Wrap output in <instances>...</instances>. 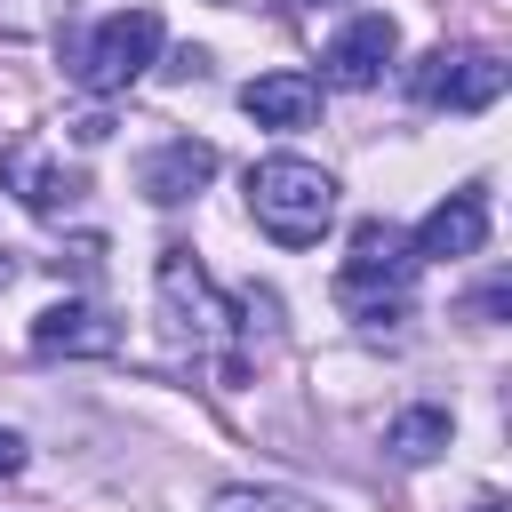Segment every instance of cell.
<instances>
[{
  "mask_svg": "<svg viewBox=\"0 0 512 512\" xmlns=\"http://www.w3.org/2000/svg\"><path fill=\"white\" fill-rule=\"evenodd\" d=\"M240 112L256 120V128H304L312 112H320V80L312 72H256L248 88H240Z\"/></svg>",
  "mask_w": 512,
  "mask_h": 512,
  "instance_id": "obj_10",
  "label": "cell"
},
{
  "mask_svg": "<svg viewBox=\"0 0 512 512\" xmlns=\"http://www.w3.org/2000/svg\"><path fill=\"white\" fill-rule=\"evenodd\" d=\"M248 216L280 248H312L336 224V176L320 160H304V152H272V160L248 168Z\"/></svg>",
  "mask_w": 512,
  "mask_h": 512,
  "instance_id": "obj_1",
  "label": "cell"
},
{
  "mask_svg": "<svg viewBox=\"0 0 512 512\" xmlns=\"http://www.w3.org/2000/svg\"><path fill=\"white\" fill-rule=\"evenodd\" d=\"M152 304H160V336H168L176 352H216V344H224L232 304L208 288V272H200L192 248H160V264H152Z\"/></svg>",
  "mask_w": 512,
  "mask_h": 512,
  "instance_id": "obj_3",
  "label": "cell"
},
{
  "mask_svg": "<svg viewBox=\"0 0 512 512\" xmlns=\"http://www.w3.org/2000/svg\"><path fill=\"white\" fill-rule=\"evenodd\" d=\"M480 240H488V192H480V184H456V192H448V200H432V208H424V224L408 232L416 264L480 256Z\"/></svg>",
  "mask_w": 512,
  "mask_h": 512,
  "instance_id": "obj_6",
  "label": "cell"
},
{
  "mask_svg": "<svg viewBox=\"0 0 512 512\" xmlns=\"http://www.w3.org/2000/svg\"><path fill=\"white\" fill-rule=\"evenodd\" d=\"M0 184H8L32 216H64V208L80 200V168L48 160L40 144H8V152H0Z\"/></svg>",
  "mask_w": 512,
  "mask_h": 512,
  "instance_id": "obj_9",
  "label": "cell"
},
{
  "mask_svg": "<svg viewBox=\"0 0 512 512\" xmlns=\"http://www.w3.org/2000/svg\"><path fill=\"white\" fill-rule=\"evenodd\" d=\"M416 104H448V112H488L504 96V56L496 48H432L408 72Z\"/></svg>",
  "mask_w": 512,
  "mask_h": 512,
  "instance_id": "obj_5",
  "label": "cell"
},
{
  "mask_svg": "<svg viewBox=\"0 0 512 512\" xmlns=\"http://www.w3.org/2000/svg\"><path fill=\"white\" fill-rule=\"evenodd\" d=\"M32 352L40 360H56V352H112V320L96 312V304H48L40 320H32Z\"/></svg>",
  "mask_w": 512,
  "mask_h": 512,
  "instance_id": "obj_11",
  "label": "cell"
},
{
  "mask_svg": "<svg viewBox=\"0 0 512 512\" xmlns=\"http://www.w3.org/2000/svg\"><path fill=\"white\" fill-rule=\"evenodd\" d=\"M448 448V408H400L384 424V456L392 464H432Z\"/></svg>",
  "mask_w": 512,
  "mask_h": 512,
  "instance_id": "obj_12",
  "label": "cell"
},
{
  "mask_svg": "<svg viewBox=\"0 0 512 512\" xmlns=\"http://www.w3.org/2000/svg\"><path fill=\"white\" fill-rule=\"evenodd\" d=\"M400 56V24L384 16V8H368V16H352L336 40H328V88H376L384 80V64Z\"/></svg>",
  "mask_w": 512,
  "mask_h": 512,
  "instance_id": "obj_7",
  "label": "cell"
},
{
  "mask_svg": "<svg viewBox=\"0 0 512 512\" xmlns=\"http://www.w3.org/2000/svg\"><path fill=\"white\" fill-rule=\"evenodd\" d=\"M472 512H504V504H496V496H480V504H472Z\"/></svg>",
  "mask_w": 512,
  "mask_h": 512,
  "instance_id": "obj_17",
  "label": "cell"
},
{
  "mask_svg": "<svg viewBox=\"0 0 512 512\" xmlns=\"http://www.w3.org/2000/svg\"><path fill=\"white\" fill-rule=\"evenodd\" d=\"M8 280H16V256H8V248H0V288H8Z\"/></svg>",
  "mask_w": 512,
  "mask_h": 512,
  "instance_id": "obj_16",
  "label": "cell"
},
{
  "mask_svg": "<svg viewBox=\"0 0 512 512\" xmlns=\"http://www.w3.org/2000/svg\"><path fill=\"white\" fill-rule=\"evenodd\" d=\"M152 64H160V16H152V8H120V16H104V24L72 48V80H80L88 96H120V88H136Z\"/></svg>",
  "mask_w": 512,
  "mask_h": 512,
  "instance_id": "obj_4",
  "label": "cell"
},
{
  "mask_svg": "<svg viewBox=\"0 0 512 512\" xmlns=\"http://www.w3.org/2000/svg\"><path fill=\"white\" fill-rule=\"evenodd\" d=\"M16 464H24V440H16V432H0V472H16Z\"/></svg>",
  "mask_w": 512,
  "mask_h": 512,
  "instance_id": "obj_15",
  "label": "cell"
},
{
  "mask_svg": "<svg viewBox=\"0 0 512 512\" xmlns=\"http://www.w3.org/2000/svg\"><path fill=\"white\" fill-rule=\"evenodd\" d=\"M416 272H424V264H416L408 232H392V224H360V232H352V256H344V272H336V304H344L360 328H384V320L408 312Z\"/></svg>",
  "mask_w": 512,
  "mask_h": 512,
  "instance_id": "obj_2",
  "label": "cell"
},
{
  "mask_svg": "<svg viewBox=\"0 0 512 512\" xmlns=\"http://www.w3.org/2000/svg\"><path fill=\"white\" fill-rule=\"evenodd\" d=\"M56 16H64V0H0L8 40H40V32H56Z\"/></svg>",
  "mask_w": 512,
  "mask_h": 512,
  "instance_id": "obj_14",
  "label": "cell"
},
{
  "mask_svg": "<svg viewBox=\"0 0 512 512\" xmlns=\"http://www.w3.org/2000/svg\"><path fill=\"white\" fill-rule=\"evenodd\" d=\"M208 512H320V504L296 496V488H224Z\"/></svg>",
  "mask_w": 512,
  "mask_h": 512,
  "instance_id": "obj_13",
  "label": "cell"
},
{
  "mask_svg": "<svg viewBox=\"0 0 512 512\" xmlns=\"http://www.w3.org/2000/svg\"><path fill=\"white\" fill-rule=\"evenodd\" d=\"M208 176H216V144H200V136H168V144H152V152H144L136 192H144L152 208H176V200H192Z\"/></svg>",
  "mask_w": 512,
  "mask_h": 512,
  "instance_id": "obj_8",
  "label": "cell"
}]
</instances>
